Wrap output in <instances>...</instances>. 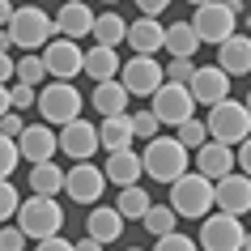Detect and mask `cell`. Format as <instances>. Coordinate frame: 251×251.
<instances>
[{
	"instance_id": "cell-1",
	"label": "cell",
	"mask_w": 251,
	"mask_h": 251,
	"mask_svg": "<svg viewBox=\"0 0 251 251\" xmlns=\"http://www.w3.org/2000/svg\"><path fill=\"white\" fill-rule=\"evenodd\" d=\"M171 204H175L179 217L204 222V217L217 209V183H213L209 175H200V171H187V175H179L171 183Z\"/></svg>"
},
{
	"instance_id": "cell-2",
	"label": "cell",
	"mask_w": 251,
	"mask_h": 251,
	"mask_svg": "<svg viewBox=\"0 0 251 251\" xmlns=\"http://www.w3.org/2000/svg\"><path fill=\"white\" fill-rule=\"evenodd\" d=\"M145 175L149 179H158V183H175L179 175L192 171V158H187V145L179 141V136H153V141H145Z\"/></svg>"
},
{
	"instance_id": "cell-3",
	"label": "cell",
	"mask_w": 251,
	"mask_h": 251,
	"mask_svg": "<svg viewBox=\"0 0 251 251\" xmlns=\"http://www.w3.org/2000/svg\"><path fill=\"white\" fill-rule=\"evenodd\" d=\"M81 106H85V94L73 85V81H47L39 90V115L47 119V124H55V128H64V124H73V119L81 115Z\"/></svg>"
},
{
	"instance_id": "cell-4",
	"label": "cell",
	"mask_w": 251,
	"mask_h": 251,
	"mask_svg": "<svg viewBox=\"0 0 251 251\" xmlns=\"http://www.w3.org/2000/svg\"><path fill=\"white\" fill-rule=\"evenodd\" d=\"M17 226H22L34 243H39V238H51V234L64 230V209H60V200H55V196H39V192H34L30 200H22Z\"/></svg>"
},
{
	"instance_id": "cell-5",
	"label": "cell",
	"mask_w": 251,
	"mask_h": 251,
	"mask_svg": "<svg viewBox=\"0 0 251 251\" xmlns=\"http://www.w3.org/2000/svg\"><path fill=\"white\" fill-rule=\"evenodd\" d=\"M9 30H13V47H22V51H43L55 39V17L43 13L39 4H26V9L13 13Z\"/></svg>"
},
{
	"instance_id": "cell-6",
	"label": "cell",
	"mask_w": 251,
	"mask_h": 251,
	"mask_svg": "<svg viewBox=\"0 0 251 251\" xmlns=\"http://www.w3.org/2000/svg\"><path fill=\"white\" fill-rule=\"evenodd\" d=\"M204 124H209L213 141H226V145H243L251 136V111H247V102H234V98L209 106V119Z\"/></svg>"
},
{
	"instance_id": "cell-7",
	"label": "cell",
	"mask_w": 251,
	"mask_h": 251,
	"mask_svg": "<svg viewBox=\"0 0 251 251\" xmlns=\"http://www.w3.org/2000/svg\"><path fill=\"white\" fill-rule=\"evenodd\" d=\"M243 243H247V230L234 213L213 209L200 222V251H243Z\"/></svg>"
},
{
	"instance_id": "cell-8",
	"label": "cell",
	"mask_w": 251,
	"mask_h": 251,
	"mask_svg": "<svg viewBox=\"0 0 251 251\" xmlns=\"http://www.w3.org/2000/svg\"><path fill=\"white\" fill-rule=\"evenodd\" d=\"M149 106L158 111L162 124L179 128V124H183V119H192V111H196V94H192V85H183V81H162L158 94L149 98Z\"/></svg>"
},
{
	"instance_id": "cell-9",
	"label": "cell",
	"mask_w": 251,
	"mask_h": 251,
	"mask_svg": "<svg viewBox=\"0 0 251 251\" xmlns=\"http://www.w3.org/2000/svg\"><path fill=\"white\" fill-rule=\"evenodd\" d=\"M192 26H196V34L204 43H226L230 34H234L238 26V13L234 9H226V0H209V4H196V13H192Z\"/></svg>"
},
{
	"instance_id": "cell-10",
	"label": "cell",
	"mask_w": 251,
	"mask_h": 251,
	"mask_svg": "<svg viewBox=\"0 0 251 251\" xmlns=\"http://www.w3.org/2000/svg\"><path fill=\"white\" fill-rule=\"evenodd\" d=\"M119 81L128 85V94H132V98H153V94H158V85L166 81V68H162L153 55H132V60H124Z\"/></svg>"
},
{
	"instance_id": "cell-11",
	"label": "cell",
	"mask_w": 251,
	"mask_h": 251,
	"mask_svg": "<svg viewBox=\"0 0 251 251\" xmlns=\"http://www.w3.org/2000/svg\"><path fill=\"white\" fill-rule=\"evenodd\" d=\"M43 64H47V73H51L55 81H73L85 73V51L77 47V39H51L47 47H43Z\"/></svg>"
},
{
	"instance_id": "cell-12",
	"label": "cell",
	"mask_w": 251,
	"mask_h": 251,
	"mask_svg": "<svg viewBox=\"0 0 251 251\" xmlns=\"http://www.w3.org/2000/svg\"><path fill=\"white\" fill-rule=\"evenodd\" d=\"M106 171L102 166H94V162H77L73 171H68V183H64V192H68V200H77V204H98L102 200V192H106Z\"/></svg>"
},
{
	"instance_id": "cell-13",
	"label": "cell",
	"mask_w": 251,
	"mask_h": 251,
	"mask_svg": "<svg viewBox=\"0 0 251 251\" xmlns=\"http://www.w3.org/2000/svg\"><path fill=\"white\" fill-rule=\"evenodd\" d=\"M94 149H102V141H98V128H94L90 119H73V124H64L60 128V153L73 162H90Z\"/></svg>"
},
{
	"instance_id": "cell-14",
	"label": "cell",
	"mask_w": 251,
	"mask_h": 251,
	"mask_svg": "<svg viewBox=\"0 0 251 251\" xmlns=\"http://www.w3.org/2000/svg\"><path fill=\"white\" fill-rule=\"evenodd\" d=\"M17 149H22V158L34 166V162H51L55 149H60V136H55V128L43 119V124H26V132L17 136Z\"/></svg>"
},
{
	"instance_id": "cell-15",
	"label": "cell",
	"mask_w": 251,
	"mask_h": 251,
	"mask_svg": "<svg viewBox=\"0 0 251 251\" xmlns=\"http://www.w3.org/2000/svg\"><path fill=\"white\" fill-rule=\"evenodd\" d=\"M192 94H196L200 106H217L230 98V73L222 64H204L196 68V77H192Z\"/></svg>"
},
{
	"instance_id": "cell-16",
	"label": "cell",
	"mask_w": 251,
	"mask_h": 251,
	"mask_svg": "<svg viewBox=\"0 0 251 251\" xmlns=\"http://www.w3.org/2000/svg\"><path fill=\"white\" fill-rule=\"evenodd\" d=\"M234 166H238V153H234V145H226V141H213V136H209V141L196 149V171L209 175L213 183H217V179H226Z\"/></svg>"
},
{
	"instance_id": "cell-17",
	"label": "cell",
	"mask_w": 251,
	"mask_h": 251,
	"mask_svg": "<svg viewBox=\"0 0 251 251\" xmlns=\"http://www.w3.org/2000/svg\"><path fill=\"white\" fill-rule=\"evenodd\" d=\"M217 209H222V213H234V217L251 213V175L230 171L226 179H217Z\"/></svg>"
},
{
	"instance_id": "cell-18",
	"label": "cell",
	"mask_w": 251,
	"mask_h": 251,
	"mask_svg": "<svg viewBox=\"0 0 251 251\" xmlns=\"http://www.w3.org/2000/svg\"><path fill=\"white\" fill-rule=\"evenodd\" d=\"M124 222H128V217H124L115 204H90L85 234H94L98 243H106V247H111V243H119V238H124Z\"/></svg>"
},
{
	"instance_id": "cell-19",
	"label": "cell",
	"mask_w": 251,
	"mask_h": 251,
	"mask_svg": "<svg viewBox=\"0 0 251 251\" xmlns=\"http://www.w3.org/2000/svg\"><path fill=\"white\" fill-rule=\"evenodd\" d=\"M128 47L136 55H153L166 47V26H158V17L141 13L136 22H128Z\"/></svg>"
},
{
	"instance_id": "cell-20",
	"label": "cell",
	"mask_w": 251,
	"mask_h": 251,
	"mask_svg": "<svg viewBox=\"0 0 251 251\" xmlns=\"http://www.w3.org/2000/svg\"><path fill=\"white\" fill-rule=\"evenodd\" d=\"M55 34H64V39H85L94 34V13L85 0H64V9L55 13Z\"/></svg>"
},
{
	"instance_id": "cell-21",
	"label": "cell",
	"mask_w": 251,
	"mask_h": 251,
	"mask_svg": "<svg viewBox=\"0 0 251 251\" xmlns=\"http://www.w3.org/2000/svg\"><path fill=\"white\" fill-rule=\"evenodd\" d=\"M217 64L230 73V77H243L251 73V34H230L226 43H217Z\"/></svg>"
},
{
	"instance_id": "cell-22",
	"label": "cell",
	"mask_w": 251,
	"mask_h": 251,
	"mask_svg": "<svg viewBox=\"0 0 251 251\" xmlns=\"http://www.w3.org/2000/svg\"><path fill=\"white\" fill-rule=\"evenodd\" d=\"M106 179L115 187H128V183H136L141 175H145V158L141 153H132V149H115V153H106Z\"/></svg>"
},
{
	"instance_id": "cell-23",
	"label": "cell",
	"mask_w": 251,
	"mask_h": 251,
	"mask_svg": "<svg viewBox=\"0 0 251 251\" xmlns=\"http://www.w3.org/2000/svg\"><path fill=\"white\" fill-rule=\"evenodd\" d=\"M128 98H132L128 85L115 77V81H98V85H94L90 106L98 111V115H124V111H128Z\"/></svg>"
},
{
	"instance_id": "cell-24",
	"label": "cell",
	"mask_w": 251,
	"mask_h": 251,
	"mask_svg": "<svg viewBox=\"0 0 251 251\" xmlns=\"http://www.w3.org/2000/svg\"><path fill=\"white\" fill-rule=\"evenodd\" d=\"M132 115L124 111V115H102V124H98V141H102L106 153H115V149H132Z\"/></svg>"
},
{
	"instance_id": "cell-25",
	"label": "cell",
	"mask_w": 251,
	"mask_h": 251,
	"mask_svg": "<svg viewBox=\"0 0 251 251\" xmlns=\"http://www.w3.org/2000/svg\"><path fill=\"white\" fill-rule=\"evenodd\" d=\"M85 73H90L94 85H98V81H115L119 73H124V60L115 55V47H102V43H94L90 51H85Z\"/></svg>"
},
{
	"instance_id": "cell-26",
	"label": "cell",
	"mask_w": 251,
	"mask_h": 251,
	"mask_svg": "<svg viewBox=\"0 0 251 251\" xmlns=\"http://www.w3.org/2000/svg\"><path fill=\"white\" fill-rule=\"evenodd\" d=\"M200 34H196V26L192 22H171L166 26V47L162 51H171V55H187V60H196V51H200Z\"/></svg>"
},
{
	"instance_id": "cell-27",
	"label": "cell",
	"mask_w": 251,
	"mask_h": 251,
	"mask_svg": "<svg viewBox=\"0 0 251 251\" xmlns=\"http://www.w3.org/2000/svg\"><path fill=\"white\" fill-rule=\"evenodd\" d=\"M64 183H68V171H60L55 158L51 162H34V166H30V187H34L39 196H60Z\"/></svg>"
},
{
	"instance_id": "cell-28",
	"label": "cell",
	"mask_w": 251,
	"mask_h": 251,
	"mask_svg": "<svg viewBox=\"0 0 251 251\" xmlns=\"http://www.w3.org/2000/svg\"><path fill=\"white\" fill-rule=\"evenodd\" d=\"M149 204H153V196H149L141 183H128V187H119V200H115V209L128 217V222H141L149 213Z\"/></svg>"
},
{
	"instance_id": "cell-29",
	"label": "cell",
	"mask_w": 251,
	"mask_h": 251,
	"mask_svg": "<svg viewBox=\"0 0 251 251\" xmlns=\"http://www.w3.org/2000/svg\"><path fill=\"white\" fill-rule=\"evenodd\" d=\"M94 43H102V47H119V43L128 39V22L119 13H98L94 17Z\"/></svg>"
},
{
	"instance_id": "cell-30",
	"label": "cell",
	"mask_w": 251,
	"mask_h": 251,
	"mask_svg": "<svg viewBox=\"0 0 251 251\" xmlns=\"http://www.w3.org/2000/svg\"><path fill=\"white\" fill-rule=\"evenodd\" d=\"M175 222H179V213H175V204H149V213L141 217V226H145L153 238H162V234H171L175 230Z\"/></svg>"
},
{
	"instance_id": "cell-31",
	"label": "cell",
	"mask_w": 251,
	"mask_h": 251,
	"mask_svg": "<svg viewBox=\"0 0 251 251\" xmlns=\"http://www.w3.org/2000/svg\"><path fill=\"white\" fill-rule=\"evenodd\" d=\"M51 77L47 73V64H43V51H22V60H17V81H26V85H43V81Z\"/></svg>"
},
{
	"instance_id": "cell-32",
	"label": "cell",
	"mask_w": 251,
	"mask_h": 251,
	"mask_svg": "<svg viewBox=\"0 0 251 251\" xmlns=\"http://www.w3.org/2000/svg\"><path fill=\"white\" fill-rule=\"evenodd\" d=\"M179 141H183L187 149H200L204 145V141H209V124H204V119H183V124H179Z\"/></svg>"
},
{
	"instance_id": "cell-33",
	"label": "cell",
	"mask_w": 251,
	"mask_h": 251,
	"mask_svg": "<svg viewBox=\"0 0 251 251\" xmlns=\"http://www.w3.org/2000/svg\"><path fill=\"white\" fill-rule=\"evenodd\" d=\"M22 162V149H17V136H4L0 132V179H9Z\"/></svg>"
},
{
	"instance_id": "cell-34",
	"label": "cell",
	"mask_w": 251,
	"mask_h": 251,
	"mask_svg": "<svg viewBox=\"0 0 251 251\" xmlns=\"http://www.w3.org/2000/svg\"><path fill=\"white\" fill-rule=\"evenodd\" d=\"M17 209H22V192H17L9 179H0V222L17 217Z\"/></svg>"
},
{
	"instance_id": "cell-35",
	"label": "cell",
	"mask_w": 251,
	"mask_h": 251,
	"mask_svg": "<svg viewBox=\"0 0 251 251\" xmlns=\"http://www.w3.org/2000/svg\"><path fill=\"white\" fill-rule=\"evenodd\" d=\"M132 128H136V136H141V141H153V136H158V128H162L158 111H153V106H149V111H136V115H132Z\"/></svg>"
},
{
	"instance_id": "cell-36",
	"label": "cell",
	"mask_w": 251,
	"mask_h": 251,
	"mask_svg": "<svg viewBox=\"0 0 251 251\" xmlns=\"http://www.w3.org/2000/svg\"><path fill=\"white\" fill-rule=\"evenodd\" d=\"M192 77H196V64H192L187 55H171V60H166V81H183V85H192Z\"/></svg>"
},
{
	"instance_id": "cell-37",
	"label": "cell",
	"mask_w": 251,
	"mask_h": 251,
	"mask_svg": "<svg viewBox=\"0 0 251 251\" xmlns=\"http://www.w3.org/2000/svg\"><path fill=\"white\" fill-rule=\"evenodd\" d=\"M153 251H200V243H192V234H183V230H171V234L158 238Z\"/></svg>"
},
{
	"instance_id": "cell-38",
	"label": "cell",
	"mask_w": 251,
	"mask_h": 251,
	"mask_svg": "<svg viewBox=\"0 0 251 251\" xmlns=\"http://www.w3.org/2000/svg\"><path fill=\"white\" fill-rule=\"evenodd\" d=\"M13 111H26V106H39V85H26V81H13Z\"/></svg>"
},
{
	"instance_id": "cell-39",
	"label": "cell",
	"mask_w": 251,
	"mask_h": 251,
	"mask_svg": "<svg viewBox=\"0 0 251 251\" xmlns=\"http://www.w3.org/2000/svg\"><path fill=\"white\" fill-rule=\"evenodd\" d=\"M26 230H22V226H4V230H0V251H22L26 247Z\"/></svg>"
},
{
	"instance_id": "cell-40",
	"label": "cell",
	"mask_w": 251,
	"mask_h": 251,
	"mask_svg": "<svg viewBox=\"0 0 251 251\" xmlns=\"http://www.w3.org/2000/svg\"><path fill=\"white\" fill-rule=\"evenodd\" d=\"M34 251H77V243H68V238L51 234V238H39V243H34Z\"/></svg>"
},
{
	"instance_id": "cell-41",
	"label": "cell",
	"mask_w": 251,
	"mask_h": 251,
	"mask_svg": "<svg viewBox=\"0 0 251 251\" xmlns=\"http://www.w3.org/2000/svg\"><path fill=\"white\" fill-rule=\"evenodd\" d=\"M0 132H4V136H22V132H26V124H22V115H17V111H9V115H0Z\"/></svg>"
},
{
	"instance_id": "cell-42",
	"label": "cell",
	"mask_w": 251,
	"mask_h": 251,
	"mask_svg": "<svg viewBox=\"0 0 251 251\" xmlns=\"http://www.w3.org/2000/svg\"><path fill=\"white\" fill-rule=\"evenodd\" d=\"M17 81V60H9V51H0V85Z\"/></svg>"
},
{
	"instance_id": "cell-43",
	"label": "cell",
	"mask_w": 251,
	"mask_h": 251,
	"mask_svg": "<svg viewBox=\"0 0 251 251\" xmlns=\"http://www.w3.org/2000/svg\"><path fill=\"white\" fill-rule=\"evenodd\" d=\"M175 0H136V9H141V13H149V17H158V13H166V9H171Z\"/></svg>"
},
{
	"instance_id": "cell-44",
	"label": "cell",
	"mask_w": 251,
	"mask_h": 251,
	"mask_svg": "<svg viewBox=\"0 0 251 251\" xmlns=\"http://www.w3.org/2000/svg\"><path fill=\"white\" fill-rule=\"evenodd\" d=\"M234 153H238V171L251 175V136L243 141V145H234Z\"/></svg>"
},
{
	"instance_id": "cell-45",
	"label": "cell",
	"mask_w": 251,
	"mask_h": 251,
	"mask_svg": "<svg viewBox=\"0 0 251 251\" xmlns=\"http://www.w3.org/2000/svg\"><path fill=\"white\" fill-rule=\"evenodd\" d=\"M77 251H106V243H98L94 234H85V238H77Z\"/></svg>"
},
{
	"instance_id": "cell-46",
	"label": "cell",
	"mask_w": 251,
	"mask_h": 251,
	"mask_svg": "<svg viewBox=\"0 0 251 251\" xmlns=\"http://www.w3.org/2000/svg\"><path fill=\"white\" fill-rule=\"evenodd\" d=\"M9 111H13V90L0 85V115H9Z\"/></svg>"
},
{
	"instance_id": "cell-47",
	"label": "cell",
	"mask_w": 251,
	"mask_h": 251,
	"mask_svg": "<svg viewBox=\"0 0 251 251\" xmlns=\"http://www.w3.org/2000/svg\"><path fill=\"white\" fill-rule=\"evenodd\" d=\"M13 13H17L13 0H0V26H9V22H13Z\"/></svg>"
},
{
	"instance_id": "cell-48",
	"label": "cell",
	"mask_w": 251,
	"mask_h": 251,
	"mask_svg": "<svg viewBox=\"0 0 251 251\" xmlns=\"http://www.w3.org/2000/svg\"><path fill=\"white\" fill-rule=\"evenodd\" d=\"M226 9H234V13L243 17V0H226Z\"/></svg>"
},
{
	"instance_id": "cell-49",
	"label": "cell",
	"mask_w": 251,
	"mask_h": 251,
	"mask_svg": "<svg viewBox=\"0 0 251 251\" xmlns=\"http://www.w3.org/2000/svg\"><path fill=\"white\" fill-rule=\"evenodd\" d=\"M243 251H251V230H247V243H243Z\"/></svg>"
},
{
	"instance_id": "cell-50",
	"label": "cell",
	"mask_w": 251,
	"mask_h": 251,
	"mask_svg": "<svg viewBox=\"0 0 251 251\" xmlns=\"http://www.w3.org/2000/svg\"><path fill=\"white\" fill-rule=\"evenodd\" d=\"M187 4H192V9H196V4H209V0H187Z\"/></svg>"
},
{
	"instance_id": "cell-51",
	"label": "cell",
	"mask_w": 251,
	"mask_h": 251,
	"mask_svg": "<svg viewBox=\"0 0 251 251\" xmlns=\"http://www.w3.org/2000/svg\"><path fill=\"white\" fill-rule=\"evenodd\" d=\"M128 251H145V247H128Z\"/></svg>"
},
{
	"instance_id": "cell-52",
	"label": "cell",
	"mask_w": 251,
	"mask_h": 251,
	"mask_svg": "<svg viewBox=\"0 0 251 251\" xmlns=\"http://www.w3.org/2000/svg\"><path fill=\"white\" fill-rule=\"evenodd\" d=\"M247 111H251V94H247Z\"/></svg>"
},
{
	"instance_id": "cell-53",
	"label": "cell",
	"mask_w": 251,
	"mask_h": 251,
	"mask_svg": "<svg viewBox=\"0 0 251 251\" xmlns=\"http://www.w3.org/2000/svg\"><path fill=\"white\" fill-rule=\"evenodd\" d=\"M102 4H115V0H102Z\"/></svg>"
},
{
	"instance_id": "cell-54",
	"label": "cell",
	"mask_w": 251,
	"mask_h": 251,
	"mask_svg": "<svg viewBox=\"0 0 251 251\" xmlns=\"http://www.w3.org/2000/svg\"><path fill=\"white\" fill-rule=\"evenodd\" d=\"M247 26H251V13H247Z\"/></svg>"
}]
</instances>
